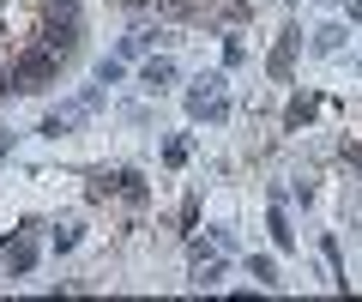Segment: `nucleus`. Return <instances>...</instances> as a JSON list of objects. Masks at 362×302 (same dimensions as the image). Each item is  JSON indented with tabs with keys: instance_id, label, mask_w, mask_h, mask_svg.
I'll use <instances>...</instances> for the list:
<instances>
[{
	"instance_id": "obj_9",
	"label": "nucleus",
	"mask_w": 362,
	"mask_h": 302,
	"mask_svg": "<svg viewBox=\"0 0 362 302\" xmlns=\"http://www.w3.org/2000/svg\"><path fill=\"white\" fill-rule=\"evenodd\" d=\"M13 91H18V85H13V66H0V103H6Z\"/></svg>"
},
{
	"instance_id": "obj_5",
	"label": "nucleus",
	"mask_w": 362,
	"mask_h": 302,
	"mask_svg": "<svg viewBox=\"0 0 362 302\" xmlns=\"http://www.w3.org/2000/svg\"><path fill=\"white\" fill-rule=\"evenodd\" d=\"M139 79H145V91H163V85L175 79V66H169V61H151V66L139 73Z\"/></svg>"
},
{
	"instance_id": "obj_3",
	"label": "nucleus",
	"mask_w": 362,
	"mask_h": 302,
	"mask_svg": "<svg viewBox=\"0 0 362 302\" xmlns=\"http://www.w3.org/2000/svg\"><path fill=\"white\" fill-rule=\"evenodd\" d=\"M6 266H13V272H30V266H37V248H30V242H6Z\"/></svg>"
},
{
	"instance_id": "obj_8",
	"label": "nucleus",
	"mask_w": 362,
	"mask_h": 302,
	"mask_svg": "<svg viewBox=\"0 0 362 302\" xmlns=\"http://www.w3.org/2000/svg\"><path fill=\"white\" fill-rule=\"evenodd\" d=\"M163 163H187V139H169L163 145Z\"/></svg>"
},
{
	"instance_id": "obj_2",
	"label": "nucleus",
	"mask_w": 362,
	"mask_h": 302,
	"mask_svg": "<svg viewBox=\"0 0 362 302\" xmlns=\"http://www.w3.org/2000/svg\"><path fill=\"white\" fill-rule=\"evenodd\" d=\"M296 30H284V42H278V49H272V61H266V73L272 79H290V61H296Z\"/></svg>"
},
{
	"instance_id": "obj_6",
	"label": "nucleus",
	"mask_w": 362,
	"mask_h": 302,
	"mask_svg": "<svg viewBox=\"0 0 362 302\" xmlns=\"http://www.w3.org/2000/svg\"><path fill=\"white\" fill-rule=\"evenodd\" d=\"M121 199H127V206H145V182L133 170H121Z\"/></svg>"
},
{
	"instance_id": "obj_1",
	"label": "nucleus",
	"mask_w": 362,
	"mask_h": 302,
	"mask_svg": "<svg viewBox=\"0 0 362 302\" xmlns=\"http://www.w3.org/2000/svg\"><path fill=\"white\" fill-rule=\"evenodd\" d=\"M6 66H13V85H18V91H49V85L61 79L66 61H61L54 49H42V42H25V49H18Z\"/></svg>"
},
{
	"instance_id": "obj_7",
	"label": "nucleus",
	"mask_w": 362,
	"mask_h": 302,
	"mask_svg": "<svg viewBox=\"0 0 362 302\" xmlns=\"http://www.w3.org/2000/svg\"><path fill=\"white\" fill-rule=\"evenodd\" d=\"M338 42H344V30H338V25H326V30H314V49H320V54H332Z\"/></svg>"
},
{
	"instance_id": "obj_4",
	"label": "nucleus",
	"mask_w": 362,
	"mask_h": 302,
	"mask_svg": "<svg viewBox=\"0 0 362 302\" xmlns=\"http://www.w3.org/2000/svg\"><path fill=\"white\" fill-rule=\"evenodd\" d=\"M314 109H320V97H290V109H284V127H302V121H314Z\"/></svg>"
}]
</instances>
